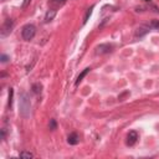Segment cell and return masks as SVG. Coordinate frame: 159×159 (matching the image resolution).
<instances>
[{"mask_svg": "<svg viewBox=\"0 0 159 159\" xmlns=\"http://www.w3.org/2000/svg\"><path fill=\"white\" fill-rule=\"evenodd\" d=\"M35 34H36V27H35L32 24L25 25V26L22 27V30H21V36H22V39H24L25 41L32 40L34 36H35Z\"/></svg>", "mask_w": 159, "mask_h": 159, "instance_id": "obj_2", "label": "cell"}, {"mask_svg": "<svg viewBox=\"0 0 159 159\" xmlns=\"http://www.w3.org/2000/svg\"><path fill=\"white\" fill-rule=\"evenodd\" d=\"M92 10H93V6H91V7L87 10V12H86V15H84V19H83V24H86V22L88 21V17L91 16V14H92Z\"/></svg>", "mask_w": 159, "mask_h": 159, "instance_id": "obj_11", "label": "cell"}, {"mask_svg": "<svg viewBox=\"0 0 159 159\" xmlns=\"http://www.w3.org/2000/svg\"><path fill=\"white\" fill-rule=\"evenodd\" d=\"M112 48H113L112 45H109V43H102V45H99V46L96 48V53H97V55L108 53V52L112 51Z\"/></svg>", "mask_w": 159, "mask_h": 159, "instance_id": "obj_5", "label": "cell"}, {"mask_svg": "<svg viewBox=\"0 0 159 159\" xmlns=\"http://www.w3.org/2000/svg\"><path fill=\"white\" fill-rule=\"evenodd\" d=\"M12 27H14L12 20H11V19H6V20L2 22V25H1V30H0L1 36H7V35L11 32Z\"/></svg>", "mask_w": 159, "mask_h": 159, "instance_id": "obj_3", "label": "cell"}, {"mask_svg": "<svg viewBox=\"0 0 159 159\" xmlns=\"http://www.w3.org/2000/svg\"><path fill=\"white\" fill-rule=\"evenodd\" d=\"M32 157H34V154L30 153V152H22V153H20V158H27V159H30Z\"/></svg>", "mask_w": 159, "mask_h": 159, "instance_id": "obj_12", "label": "cell"}, {"mask_svg": "<svg viewBox=\"0 0 159 159\" xmlns=\"http://www.w3.org/2000/svg\"><path fill=\"white\" fill-rule=\"evenodd\" d=\"M41 88H42V86H41L40 83L32 84V91H34V93H40V92H41Z\"/></svg>", "mask_w": 159, "mask_h": 159, "instance_id": "obj_10", "label": "cell"}, {"mask_svg": "<svg viewBox=\"0 0 159 159\" xmlns=\"http://www.w3.org/2000/svg\"><path fill=\"white\" fill-rule=\"evenodd\" d=\"M153 27H152V25L150 24H148V25H142V26H139L138 29H137V31H135V37H142L143 35H145L148 31H150Z\"/></svg>", "mask_w": 159, "mask_h": 159, "instance_id": "obj_6", "label": "cell"}, {"mask_svg": "<svg viewBox=\"0 0 159 159\" xmlns=\"http://www.w3.org/2000/svg\"><path fill=\"white\" fill-rule=\"evenodd\" d=\"M67 142H68V144H71V145L77 144V143L80 142V137H78V134H77V133H71V134L67 137Z\"/></svg>", "mask_w": 159, "mask_h": 159, "instance_id": "obj_7", "label": "cell"}, {"mask_svg": "<svg viewBox=\"0 0 159 159\" xmlns=\"http://www.w3.org/2000/svg\"><path fill=\"white\" fill-rule=\"evenodd\" d=\"M89 71H91V68H89V67H87V68H84V70L78 75V77H77V80H76V86H78V84H80V82L83 80V77H84Z\"/></svg>", "mask_w": 159, "mask_h": 159, "instance_id": "obj_9", "label": "cell"}, {"mask_svg": "<svg viewBox=\"0 0 159 159\" xmlns=\"http://www.w3.org/2000/svg\"><path fill=\"white\" fill-rule=\"evenodd\" d=\"M0 58H1V62H2V63H5V62L9 60V57H7L6 55H1V57H0Z\"/></svg>", "mask_w": 159, "mask_h": 159, "instance_id": "obj_15", "label": "cell"}, {"mask_svg": "<svg viewBox=\"0 0 159 159\" xmlns=\"http://www.w3.org/2000/svg\"><path fill=\"white\" fill-rule=\"evenodd\" d=\"M12 94H14V91H12V88H10V91H9V107H11V104H12Z\"/></svg>", "mask_w": 159, "mask_h": 159, "instance_id": "obj_13", "label": "cell"}, {"mask_svg": "<svg viewBox=\"0 0 159 159\" xmlns=\"http://www.w3.org/2000/svg\"><path fill=\"white\" fill-rule=\"evenodd\" d=\"M56 16V10H53V9H51V10H48L47 12H46V15H45V19H43V22H50L51 20H53V17Z\"/></svg>", "mask_w": 159, "mask_h": 159, "instance_id": "obj_8", "label": "cell"}, {"mask_svg": "<svg viewBox=\"0 0 159 159\" xmlns=\"http://www.w3.org/2000/svg\"><path fill=\"white\" fill-rule=\"evenodd\" d=\"M138 138H139V137H138V133H137L135 130H130V132L127 134V140H125L127 145H129V147L134 145V144L137 143Z\"/></svg>", "mask_w": 159, "mask_h": 159, "instance_id": "obj_4", "label": "cell"}, {"mask_svg": "<svg viewBox=\"0 0 159 159\" xmlns=\"http://www.w3.org/2000/svg\"><path fill=\"white\" fill-rule=\"evenodd\" d=\"M19 111H20V116L22 118H29L30 113H31V102H30V97L27 93L22 92L20 94V99H19Z\"/></svg>", "mask_w": 159, "mask_h": 159, "instance_id": "obj_1", "label": "cell"}, {"mask_svg": "<svg viewBox=\"0 0 159 159\" xmlns=\"http://www.w3.org/2000/svg\"><path fill=\"white\" fill-rule=\"evenodd\" d=\"M50 129H56V120L55 119H50Z\"/></svg>", "mask_w": 159, "mask_h": 159, "instance_id": "obj_14", "label": "cell"}]
</instances>
